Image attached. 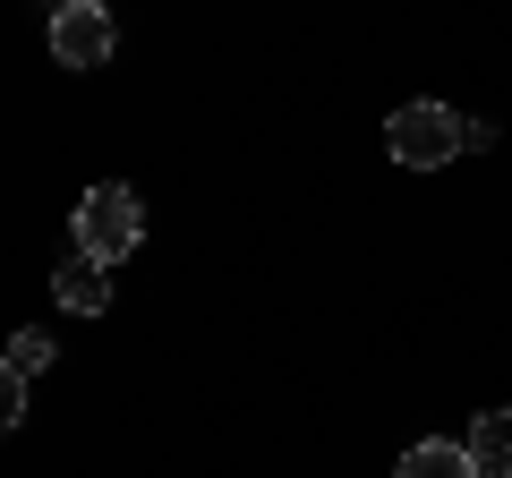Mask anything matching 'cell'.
I'll return each mask as SVG.
<instances>
[{
	"mask_svg": "<svg viewBox=\"0 0 512 478\" xmlns=\"http://www.w3.org/2000/svg\"><path fill=\"white\" fill-rule=\"evenodd\" d=\"M470 461L478 470H512V410H478L470 419Z\"/></svg>",
	"mask_w": 512,
	"mask_h": 478,
	"instance_id": "cell-6",
	"label": "cell"
},
{
	"mask_svg": "<svg viewBox=\"0 0 512 478\" xmlns=\"http://www.w3.org/2000/svg\"><path fill=\"white\" fill-rule=\"evenodd\" d=\"M69 231H77V257H94V265H120L128 248L146 239V205L128 197L120 180H103V188H86V197H77Z\"/></svg>",
	"mask_w": 512,
	"mask_h": 478,
	"instance_id": "cell-1",
	"label": "cell"
},
{
	"mask_svg": "<svg viewBox=\"0 0 512 478\" xmlns=\"http://www.w3.org/2000/svg\"><path fill=\"white\" fill-rule=\"evenodd\" d=\"M495 146V120H461V154H487Z\"/></svg>",
	"mask_w": 512,
	"mask_h": 478,
	"instance_id": "cell-9",
	"label": "cell"
},
{
	"mask_svg": "<svg viewBox=\"0 0 512 478\" xmlns=\"http://www.w3.org/2000/svg\"><path fill=\"white\" fill-rule=\"evenodd\" d=\"M52 299H60V308H77V316H103V308H111V265L69 257V265L52 274Z\"/></svg>",
	"mask_w": 512,
	"mask_h": 478,
	"instance_id": "cell-4",
	"label": "cell"
},
{
	"mask_svg": "<svg viewBox=\"0 0 512 478\" xmlns=\"http://www.w3.org/2000/svg\"><path fill=\"white\" fill-rule=\"evenodd\" d=\"M18 419H26V376L9 368V359H0V436H9Z\"/></svg>",
	"mask_w": 512,
	"mask_h": 478,
	"instance_id": "cell-8",
	"label": "cell"
},
{
	"mask_svg": "<svg viewBox=\"0 0 512 478\" xmlns=\"http://www.w3.org/2000/svg\"><path fill=\"white\" fill-rule=\"evenodd\" d=\"M478 478H512V470H478Z\"/></svg>",
	"mask_w": 512,
	"mask_h": 478,
	"instance_id": "cell-10",
	"label": "cell"
},
{
	"mask_svg": "<svg viewBox=\"0 0 512 478\" xmlns=\"http://www.w3.org/2000/svg\"><path fill=\"white\" fill-rule=\"evenodd\" d=\"M384 146H393V163L436 171V163H453V154H461V111H444V103H402L393 120H384Z\"/></svg>",
	"mask_w": 512,
	"mask_h": 478,
	"instance_id": "cell-2",
	"label": "cell"
},
{
	"mask_svg": "<svg viewBox=\"0 0 512 478\" xmlns=\"http://www.w3.org/2000/svg\"><path fill=\"white\" fill-rule=\"evenodd\" d=\"M60 9H69V0H60Z\"/></svg>",
	"mask_w": 512,
	"mask_h": 478,
	"instance_id": "cell-11",
	"label": "cell"
},
{
	"mask_svg": "<svg viewBox=\"0 0 512 478\" xmlns=\"http://www.w3.org/2000/svg\"><path fill=\"white\" fill-rule=\"evenodd\" d=\"M111 52H120V26L103 18V0H69L52 18V60L60 69H103Z\"/></svg>",
	"mask_w": 512,
	"mask_h": 478,
	"instance_id": "cell-3",
	"label": "cell"
},
{
	"mask_svg": "<svg viewBox=\"0 0 512 478\" xmlns=\"http://www.w3.org/2000/svg\"><path fill=\"white\" fill-rule=\"evenodd\" d=\"M0 359H9L18 376H43V368H52V333H35V325L9 333V350H0Z\"/></svg>",
	"mask_w": 512,
	"mask_h": 478,
	"instance_id": "cell-7",
	"label": "cell"
},
{
	"mask_svg": "<svg viewBox=\"0 0 512 478\" xmlns=\"http://www.w3.org/2000/svg\"><path fill=\"white\" fill-rule=\"evenodd\" d=\"M393 478H478V461H470V444L427 436V444H410V453L393 461Z\"/></svg>",
	"mask_w": 512,
	"mask_h": 478,
	"instance_id": "cell-5",
	"label": "cell"
}]
</instances>
